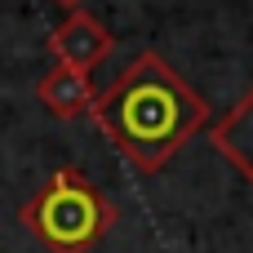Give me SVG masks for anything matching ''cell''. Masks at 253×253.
Listing matches in <instances>:
<instances>
[{
  "label": "cell",
  "instance_id": "obj_1",
  "mask_svg": "<svg viewBox=\"0 0 253 253\" xmlns=\"http://www.w3.org/2000/svg\"><path fill=\"white\" fill-rule=\"evenodd\" d=\"M98 133L138 169L160 173L196 133L209 129L213 111L160 53H138L89 107Z\"/></svg>",
  "mask_w": 253,
  "mask_h": 253
},
{
  "label": "cell",
  "instance_id": "obj_2",
  "mask_svg": "<svg viewBox=\"0 0 253 253\" xmlns=\"http://www.w3.org/2000/svg\"><path fill=\"white\" fill-rule=\"evenodd\" d=\"M18 222L49 253H93L102 236L116 227V205L76 165H62L18 209Z\"/></svg>",
  "mask_w": 253,
  "mask_h": 253
},
{
  "label": "cell",
  "instance_id": "obj_3",
  "mask_svg": "<svg viewBox=\"0 0 253 253\" xmlns=\"http://www.w3.org/2000/svg\"><path fill=\"white\" fill-rule=\"evenodd\" d=\"M44 44H49V53H53L62 67H76V71H89V76H93V67L111 58L116 36H111V27H107L98 13H89V9H71V13L49 31Z\"/></svg>",
  "mask_w": 253,
  "mask_h": 253
},
{
  "label": "cell",
  "instance_id": "obj_4",
  "mask_svg": "<svg viewBox=\"0 0 253 253\" xmlns=\"http://www.w3.org/2000/svg\"><path fill=\"white\" fill-rule=\"evenodd\" d=\"M36 98L44 102V111H53L58 120H76L93 107L98 89H93V76L89 71H76V67H62L53 62L40 80H36Z\"/></svg>",
  "mask_w": 253,
  "mask_h": 253
},
{
  "label": "cell",
  "instance_id": "obj_5",
  "mask_svg": "<svg viewBox=\"0 0 253 253\" xmlns=\"http://www.w3.org/2000/svg\"><path fill=\"white\" fill-rule=\"evenodd\" d=\"M209 147H213L231 169H240V178L253 182V89L209 129Z\"/></svg>",
  "mask_w": 253,
  "mask_h": 253
},
{
  "label": "cell",
  "instance_id": "obj_6",
  "mask_svg": "<svg viewBox=\"0 0 253 253\" xmlns=\"http://www.w3.org/2000/svg\"><path fill=\"white\" fill-rule=\"evenodd\" d=\"M53 4H62V9H67V13H71V9H80V4H84V0H53Z\"/></svg>",
  "mask_w": 253,
  "mask_h": 253
}]
</instances>
